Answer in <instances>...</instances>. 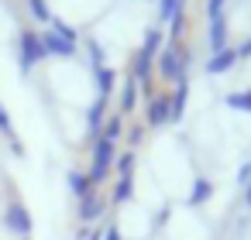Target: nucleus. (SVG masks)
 Here are the masks:
<instances>
[{
  "label": "nucleus",
  "instance_id": "1",
  "mask_svg": "<svg viewBox=\"0 0 251 240\" xmlns=\"http://www.w3.org/2000/svg\"><path fill=\"white\" fill-rule=\"evenodd\" d=\"M162 48H165V31H162L158 24L145 28L141 45H138V52H134V59H131V79L141 86V93H145V96L151 93V79H155V59H158V52H162Z\"/></svg>",
  "mask_w": 251,
  "mask_h": 240
},
{
  "label": "nucleus",
  "instance_id": "2",
  "mask_svg": "<svg viewBox=\"0 0 251 240\" xmlns=\"http://www.w3.org/2000/svg\"><path fill=\"white\" fill-rule=\"evenodd\" d=\"M14 59H18L21 76H31V72L49 59V55H45V45H42V31L21 28V31H18V42H14Z\"/></svg>",
  "mask_w": 251,
  "mask_h": 240
},
{
  "label": "nucleus",
  "instance_id": "3",
  "mask_svg": "<svg viewBox=\"0 0 251 240\" xmlns=\"http://www.w3.org/2000/svg\"><path fill=\"white\" fill-rule=\"evenodd\" d=\"M155 76L162 79V83H176V79H182V76H189V48H182L179 42H165V48L158 52V59H155Z\"/></svg>",
  "mask_w": 251,
  "mask_h": 240
},
{
  "label": "nucleus",
  "instance_id": "4",
  "mask_svg": "<svg viewBox=\"0 0 251 240\" xmlns=\"http://www.w3.org/2000/svg\"><path fill=\"white\" fill-rule=\"evenodd\" d=\"M114 161H117V141H107V137L90 141V168H86V175H90L93 185L107 182V175L114 172Z\"/></svg>",
  "mask_w": 251,
  "mask_h": 240
},
{
  "label": "nucleus",
  "instance_id": "5",
  "mask_svg": "<svg viewBox=\"0 0 251 240\" xmlns=\"http://www.w3.org/2000/svg\"><path fill=\"white\" fill-rule=\"evenodd\" d=\"M158 28H169V42H176L186 28V0H155Z\"/></svg>",
  "mask_w": 251,
  "mask_h": 240
},
{
  "label": "nucleus",
  "instance_id": "6",
  "mask_svg": "<svg viewBox=\"0 0 251 240\" xmlns=\"http://www.w3.org/2000/svg\"><path fill=\"white\" fill-rule=\"evenodd\" d=\"M0 223H4V230L7 233H14V237H21V240H31V230H35V219H31V209L25 206V202H7L4 206V213H0Z\"/></svg>",
  "mask_w": 251,
  "mask_h": 240
},
{
  "label": "nucleus",
  "instance_id": "7",
  "mask_svg": "<svg viewBox=\"0 0 251 240\" xmlns=\"http://www.w3.org/2000/svg\"><path fill=\"white\" fill-rule=\"evenodd\" d=\"M237 45H227V48H217V52H206V59H203V72L206 76H227V72H234L237 69Z\"/></svg>",
  "mask_w": 251,
  "mask_h": 240
},
{
  "label": "nucleus",
  "instance_id": "8",
  "mask_svg": "<svg viewBox=\"0 0 251 240\" xmlns=\"http://www.w3.org/2000/svg\"><path fill=\"white\" fill-rule=\"evenodd\" d=\"M169 93H148L145 96V124L151 131H162L169 127Z\"/></svg>",
  "mask_w": 251,
  "mask_h": 240
},
{
  "label": "nucleus",
  "instance_id": "9",
  "mask_svg": "<svg viewBox=\"0 0 251 240\" xmlns=\"http://www.w3.org/2000/svg\"><path fill=\"white\" fill-rule=\"evenodd\" d=\"M42 45H45V55L49 59H76L79 55V42H69V38H62L59 31H52V28H45L42 31Z\"/></svg>",
  "mask_w": 251,
  "mask_h": 240
},
{
  "label": "nucleus",
  "instance_id": "10",
  "mask_svg": "<svg viewBox=\"0 0 251 240\" xmlns=\"http://www.w3.org/2000/svg\"><path fill=\"white\" fill-rule=\"evenodd\" d=\"M230 45V18L227 14H213L206 18V52L227 48Z\"/></svg>",
  "mask_w": 251,
  "mask_h": 240
},
{
  "label": "nucleus",
  "instance_id": "11",
  "mask_svg": "<svg viewBox=\"0 0 251 240\" xmlns=\"http://www.w3.org/2000/svg\"><path fill=\"white\" fill-rule=\"evenodd\" d=\"M107 107H110V100H107V96H93V103L86 107L83 127H86V137H90V141H97V137H100V127H103V120L110 117V113H107Z\"/></svg>",
  "mask_w": 251,
  "mask_h": 240
},
{
  "label": "nucleus",
  "instance_id": "12",
  "mask_svg": "<svg viewBox=\"0 0 251 240\" xmlns=\"http://www.w3.org/2000/svg\"><path fill=\"white\" fill-rule=\"evenodd\" d=\"M176 89L169 93V124H179L182 117H186V110H189V76H182V79H176L172 83Z\"/></svg>",
  "mask_w": 251,
  "mask_h": 240
},
{
  "label": "nucleus",
  "instance_id": "13",
  "mask_svg": "<svg viewBox=\"0 0 251 240\" xmlns=\"http://www.w3.org/2000/svg\"><path fill=\"white\" fill-rule=\"evenodd\" d=\"M107 213V199L100 196V192H90L86 199H79V209H76V219L83 223V226H93L100 216Z\"/></svg>",
  "mask_w": 251,
  "mask_h": 240
},
{
  "label": "nucleus",
  "instance_id": "14",
  "mask_svg": "<svg viewBox=\"0 0 251 240\" xmlns=\"http://www.w3.org/2000/svg\"><path fill=\"white\" fill-rule=\"evenodd\" d=\"M66 189H69V196L79 202V199H86L90 192H97V185L90 182V175L86 172H79V168H69L66 172Z\"/></svg>",
  "mask_w": 251,
  "mask_h": 240
},
{
  "label": "nucleus",
  "instance_id": "15",
  "mask_svg": "<svg viewBox=\"0 0 251 240\" xmlns=\"http://www.w3.org/2000/svg\"><path fill=\"white\" fill-rule=\"evenodd\" d=\"M93 72V89H97V96H114V89H117V72L110 69V65H97V69H90Z\"/></svg>",
  "mask_w": 251,
  "mask_h": 240
},
{
  "label": "nucleus",
  "instance_id": "16",
  "mask_svg": "<svg viewBox=\"0 0 251 240\" xmlns=\"http://www.w3.org/2000/svg\"><path fill=\"white\" fill-rule=\"evenodd\" d=\"M138 96H141V86L127 76L124 83H121V96H117V113L121 117H127V113H134V107H138Z\"/></svg>",
  "mask_w": 251,
  "mask_h": 240
},
{
  "label": "nucleus",
  "instance_id": "17",
  "mask_svg": "<svg viewBox=\"0 0 251 240\" xmlns=\"http://www.w3.org/2000/svg\"><path fill=\"white\" fill-rule=\"evenodd\" d=\"M213 199V182L206 178V175H196L193 178V185H189V209H200V206H206Z\"/></svg>",
  "mask_w": 251,
  "mask_h": 240
},
{
  "label": "nucleus",
  "instance_id": "18",
  "mask_svg": "<svg viewBox=\"0 0 251 240\" xmlns=\"http://www.w3.org/2000/svg\"><path fill=\"white\" fill-rule=\"evenodd\" d=\"M131 199H134V175H117V182L110 189V202L114 206H124Z\"/></svg>",
  "mask_w": 251,
  "mask_h": 240
},
{
  "label": "nucleus",
  "instance_id": "19",
  "mask_svg": "<svg viewBox=\"0 0 251 240\" xmlns=\"http://www.w3.org/2000/svg\"><path fill=\"white\" fill-rule=\"evenodd\" d=\"M224 107L234 110V113H251V86L248 89H234L224 96Z\"/></svg>",
  "mask_w": 251,
  "mask_h": 240
},
{
  "label": "nucleus",
  "instance_id": "20",
  "mask_svg": "<svg viewBox=\"0 0 251 240\" xmlns=\"http://www.w3.org/2000/svg\"><path fill=\"white\" fill-rule=\"evenodd\" d=\"M124 117L121 113H110L107 120H103V127H100V137H107V141H121L124 137Z\"/></svg>",
  "mask_w": 251,
  "mask_h": 240
},
{
  "label": "nucleus",
  "instance_id": "21",
  "mask_svg": "<svg viewBox=\"0 0 251 240\" xmlns=\"http://www.w3.org/2000/svg\"><path fill=\"white\" fill-rule=\"evenodd\" d=\"M25 7H28V14H31L38 24H45V28H49V21H52V7H49V0H25Z\"/></svg>",
  "mask_w": 251,
  "mask_h": 240
},
{
  "label": "nucleus",
  "instance_id": "22",
  "mask_svg": "<svg viewBox=\"0 0 251 240\" xmlns=\"http://www.w3.org/2000/svg\"><path fill=\"white\" fill-rule=\"evenodd\" d=\"M134 168H138V154H134V148H131V151H117L114 172H117V175H134Z\"/></svg>",
  "mask_w": 251,
  "mask_h": 240
},
{
  "label": "nucleus",
  "instance_id": "23",
  "mask_svg": "<svg viewBox=\"0 0 251 240\" xmlns=\"http://www.w3.org/2000/svg\"><path fill=\"white\" fill-rule=\"evenodd\" d=\"M49 28H52V31H59V35H62V38H69V42H79V31H76L73 24H66V18H59V14H52Z\"/></svg>",
  "mask_w": 251,
  "mask_h": 240
},
{
  "label": "nucleus",
  "instance_id": "24",
  "mask_svg": "<svg viewBox=\"0 0 251 240\" xmlns=\"http://www.w3.org/2000/svg\"><path fill=\"white\" fill-rule=\"evenodd\" d=\"M86 59H90V69H97V65H107V52H103V45L100 42H86Z\"/></svg>",
  "mask_w": 251,
  "mask_h": 240
},
{
  "label": "nucleus",
  "instance_id": "25",
  "mask_svg": "<svg viewBox=\"0 0 251 240\" xmlns=\"http://www.w3.org/2000/svg\"><path fill=\"white\" fill-rule=\"evenodd\" d=\"M0 137L18 141V137H14V120H11V113H7V107H4V103H0Z\"/></svg>",
  "mask_w": 251,
  "mask_h": 240
},
{
  "label": "nucleus",
  "instance_id": "26",
  "mask_svg": "<svg viewBox=\"0 0 251 240\" xmlns=\"http://www.w3.org/2000/svg\"><path fill=\"white\" fill-rule=\"evenodd\" d=\"M227 7H230V0H203V14H206V18L227 14Z\"/></svg>",
  "mask_w": 251,
  "mask_h": 240
},
{
  "label": "nucleus",
  "instance_id": "27",
  "mask_svg": "<svg viewBox=\"0 0 251 240\" xmlns=\"http://www.w3.org/2000/svg\"><path fill=\"white\" fill-rule=\"evenodd\" d=\"M124 134H127V144L134 148V144H141V137H145V127H127Z\"/></svg>",
  "mask_w": 251,
  "mask_h": 240
},
{
  "label": "nucleus",
  "instance_id": "28",
  "mask_svg": "<svg viewBox=\"0 0 251 240\" xmlns=\"http://www.w3.org/2000/svg\"><path fill=\"white\" fill-rule=\"evenodd\" d=\"M237 59H241V62H244V59H251V31H248V38L237 45Z\"/></svg>",
  "mask_w": 251,
  "mask_h": 240
},
{
  "label": "nucleus",
  "instance_id": "29",
  "mask_svg": "<svg viewBox=\"0 0 251 240\" xmlns=\"http://www.w3.org/2000/svg\"><path fill=\"white\" fill-rule=\"evenodd\" d=\"M241 202H244V206L251 209V178H248V182L241 185Z\"/></svg>",
  "mask_w": 251,
  "mask_h": 240
},
{
  "label": "nucleus",
  "instance_id": "30",
  "mask_svg": "<svg viewBox=\"0 0 251 240\" xmlns=\"http://www.w3.org/2000/svg\"><path fill=\"white\" fill-rule=\"evenodd\" d=\"M103 240H121V226H103Z\"/></svg>",
  "mask_w": 251,
  "mask_h": 240
},
{
  "label": "nucleus",
  "instance_id": "31",
  "mask_svg": "<svg viewBox=\"0 0 251 240\" xmlns=\"http://www.w3.org/2000/svg\"><path fill=\"white\" fill-rule=\"evenodd\" d=\"M86 240H103V226H93V230L86 233Z\"/></svg>",
  "mask_w": 251,
  "mask_h": 240
},
{
  "label": "nucleus",
  "instance_id": "32",
  "mask_svg": "<svg viewBox=\"0 0 251 240\" xmlns=\"http://www.w3.org/2000/svg\"><path fill=\"white\" fill-rule=\"evenodd\" d=\"M141 4H155V0H141Z\"/></svg>",
  "mask_w": 251,
  "mask_h": 240
}]
</instances>
